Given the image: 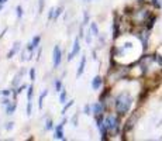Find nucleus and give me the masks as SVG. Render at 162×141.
<instances>
[{
    "label": "nucleus",
    "mask_w": 162,
    "mask_h": 141,
    "mask_svg": "<svg viewBox=\"0 0 162 141\" xmlns=\"http://www.w3.org/2000/svg\"><path fill=\"white\" fill-rule=\"evenodd\" d=\"M131 103H133L131 96L127 95V93H121V95H119V98L116 99V109H117V112L120 114H124L130 110Z\"/></svg>",
    "instance_id": "f257e3e1"
},
{
    "label": "nucleus",
    "mask_w": 162,
    "mask_h": 141,
    "mask_svg": "<svg viewBox=\"0 0 162 141\" xmlns=\"http://www.w3.org/2000/svg\"><path fill=\"white\" fill-rule=\"evenodd\" d=\"M104 126H106V129H107L108 131L116 130V129L119 127V121H117V117H116V116H108L107 119L104 120Z\"/></svg>",
    "instance_id": "f03ea898"
},
{
    "label": "nucleus",
    "mask_w": 162,
    "mask_h": 141,
    "mask_svg": "<svg viewBox=\"0 0 162 141\" xmlns=\"http://www.w3.org/2000/svg\"><path fill=\"white\" fill-rule=\"evenodd\" d=\"M61 57H62L61 48L56 45V47L54 48V52H52V61H54V66H58L61 64Z\"/></svg>",
    "instance_id": "7ed1b4c3"
},
{
    "label": "nucleus",
    "mask_w": 162,
    "mask_h": 141,
    "mask_svg": "<svg viewBox=\"0 0 162 141\" xmlns=\"http://www.w3.org/2000/svg\"><path fill=\"white\" fill-rule=\"evenodd\" d=\"M79 49H81V45H79V40L76 38L75 40V43H73V48H72V52L69 54V57H68V59L72 61L73 58H75V55L79 52Z\"/></svg>",
    "instance_id": "20e7f679"
},
{
    "label": "nucleus",
    "mask_w": 162,
    "mask_h": 141,
    "mask_svg": "<svg viewBox=\"0 0 162 141\" xmlns=\"http://www.w3.org/2000/svg\"><path fill=\"white\" fill-rule=\"evenodd\" d=\"M65 121H66V120H65ZM65 121H62V123H61V124L58 126L56 129H55V137H56L58 140H64V138H65V137H64V133H62V127H64Z\"/></svg>",
    "instance_id": "39448f33"
},
{
    "label": "nucleus",
    "mask_w": 162,
    "mask_h": 141,
    "mask_svg": "<svg viewBox=\"0 0 162 141\" xmlns=\"http://www.w3.org/2000/svg\"><path fill=\"white\" fill-rule=\"evenodd\" d=\"M100 86H102V78L97 75V76H95V79H93V82H92V87L95 90H99Z\"/></svg>",
    "instance_id": "423d86ee"
},
{
    "label": "nucleus",
    "mask_w": 162,
    "mask_h": 141,
    "mask_svg": "<svg viewBox=\"0 0 162 141\" xmlns=\"http://www.w3.org/2000/svg\"><path fill=\"white\" fill-rule=\"evenodd\" d=\"M40 40H41V37H40V35H37V37H34V38H32V43H30V45L27 47L28 51H32L34 48H37V47H38V44H40Z\"/></svg>",
    "instance_id": "0eeeda50"
},
{
    "label": "nucleus",
    "mask_w": 162,
    "mask_h": 141,
    "mask_svg": "<svg viewBox=\"0 0 162 141\" xmlns=\"http://www.w3.org/2000/svg\"><path fill=\"white\" fill-rule=\"evenodd\" d=\"M85 62H86V57L83 55L81 59V65H79V69H78V76H81L83 73V69H85Z\"/></svg>",
    "instance_id": "6e6552de"
},
{
    "label": "nucleus",
    "mask_w": 162,
    "mask_h": 141,
    "mask_svg": "<svg viewBox=\"0 0 162 141\" xmlns=\"http://www.w3.org/2000/svg\"><path fill=\"white\" fill-rule=\"evenodd\" d=\"M93 112H95L96 114H100L103 112V104H99V103L93 104Z\"/></svg>",
    "instance_id": "1a4fd4ad"
},
{
    "label": "nucleus",
    "mask_w": 162,
    "mask_h": 141,
    "mask_svg": "<svg viewBox=\"0 0 162 141\" xmlns=\"http://www.w3.org/2000/svg\"><path fill=\"white\" fill-rule=\"evenodd\" d=\"M18 45H20V44H18V43H16V44H14V48H13V49H11V51H10V52L7 54V58H11L13 55L16 54V52H17V49H18Z\"/></svg>",
    "instance_id": "9d476101"
},
{
    "label": "nucleus",
    "mask_w": 162,
    "mask_h": 141,
    "mask_svg": "<svg viewBox=\"0 0 162 141\" xmlns=\"http://www.w3.org/2000/svg\"><path fill=\"white\" fill-rule=\"evenodd\" d=\"M48 95V90H44L43 95L40 96V109H43V103H44V99H45V96Z\"/></svg>",
    "instance_id": "9b49d317"
},
{
    "label": "nucleus",
    "mask_w": 162,
    "mask_h": 141,
    "mask_svg": "<svg viewBox=\"0 0 162 141\" xmlns=\"http://www.w3.org/2000/svg\"><path fill=\"white\" fill-rule=\"evenodd\" d=\"M90 28H92V31H93V35H99V30H97L96 23H92V24H90Z\"/></svg>",
    "instance_id": "f8f14e48"
},
{
    "label": "nucleus",
    "mask_w": 162,
    "mask_h": 141,
    "mask_svg": "<svg viewBox=\"0 0 162 141\" xmlns=\"http://www.w3.org/2000/svg\"><path fill=\"white\" fill-rule=\"evenodd\" d=\"M72 104H73V100H69L68 103L65 104V106H64V109H62V114H65V112H66V110H68V109H69L70 106H72Z\"/></svg>",
    "instance_id": "ddd939ff"
},
{
    "label": "nucleus",
    "mask_w": 162,
    "mask_h": 141,
    "mask_svg": "<svg viewBox=\"0 0 162 141\" xmlns=\"http://www.w3.org/2000/svg\"><path fill=\"white\" fill-rule=\"evenodd\" d=\"M14 110H16V104H10V106H7V114H13L14 113Z\"/></svg>",
    "instance_id": "4468645a"
},
{
    "label": "nucleus",
    "mask_w": 162,
    "mask_h": 141,
    "mask_svg": "<svg viewBox=\"0 0 162 141\" xmlns=\"http://www.w3.org/2000/svg\"><path fill=\"white\" fill-rule=\"evenodd\" d=\"M59 100H61V103H65V102H66V92H65V90H62V92H61Z\"/></svg>",
    "instance_id": "2eb2a0df"
},
{
    "label": "nucleus",
    "mask_w": 162,
    "mask_h": 141,
    "mask_svg": "<svg viewBox=\"0 0 162 141\" xmlns=\"http://www.w3.org/2000/svg\"><path fill=\"white\" fill-rule=\"evenodd\" d=\"M31 98H32V86H30V87H28V93H27L28 102H31Z\"/></svg>",
    "instance_id": "dca6fc26"
},
{
    "label": "nucleus",
    "mask_w": 162,
    "mask_h": 141,
    "mask_svg": "<svg viewBox=\"0 0 162 141\" xmlns=\"http://www.w3.org/2000/svg\"><path fill=\"white\" fill-rule=\"evenodd\" d=\"M30 79H31V81L35 79V69H34V68H31V70H30Z\"/></svg>",
    "instance_id": "f3484780"
},
{
    "label": "nucleus",
    "mask_w": 162,
    "mask_h": 141,
    "mask_svg": "<svg viewBox=\"0 0 162 141\" xmlns=\"http://www.w3.org/2000/svg\"><path fill=\"white\" fill-rule=\"evenodd\" d=\"M61 87H62V83H61L59 81H56L55 82V89H56L58 92H61Z\"/></svg>",
    "instance_id": "a211bd4d"
},
{
    "label": "nucleus",
    "mask_w": 162,
    "mask_h": 141,
    "mask_svg": "<svg viewBox=\"0 0 162 141\" xmlns=\"http://www.w3.org/2000/svg\"><path fill=\"white\" fill-rule=\"evenodd\" d=\"M90 110H92V107H90L89 104H86V106L83 107V112H85V113H86V114H89V113H90Z\"/></svg>",
    "instance_id": "6ab92c4d"
},
{
    "label": "nucleus",
    "mask_w": 162,
    "mask_h": 141,
    "mask_svg": "<svg viewBox=\"0 0 162 141\" xmlns=\"http://www.w3.org/2000/svg\"><path fill=\"white\" fill-rule=\"evenodd\" d=\"M17 16H18V17L23 16V7H21V6H18V7H17Z\"/></svg>",
    "instance_id": "aec40b11"
},
{
    "label": "nucleus",
    "mask_w": 162,
    "mask_h": 141,
    "mask_svg": "<svg viewBox=\"0 0 162 141\" xmlns=\"http://www.w3.org/2000/svg\"><path fill=\"white\" fill-rule=\"evenodd\" d=\"M152 4L155 6V7H161V1L159 0H152Z\"/></svg>",
    "instance_id": "412c9836"
},
{
    "label": "nucleus",
    "mask_w": 162,
    "mask_h": 141,
    "mask_svg": "<svg viewBox=\"0 0 162 141\" xmlns=\"http://www.w3.org/2000/svg\"><path fill=\"white\" fill-rule=\"evenodd\" d=\"M27 114H28V116L31 114V102H28V103H27Z\"/></svg>",
    "instance_id": "4be33fe9"
},
{
    "label": "nucleus",
    "mask_w": 162,
    "mask_h": 141,
    "mask_svg": "<svg viewBox=\"0 0 162 141\" xmlns=\"http://www.w3.org/2000/svg\"><path fill=\"white\" fill-rule=\"evenodd\" d=\"M51 129H52V121L48 120V121H47V130H51Z\"/></svg>",
    "instance_id": "5701e85b"
},
{
    "label": "nucleus",
    "mask_w": 162,
    "mask_h": 141,
    "mask_svg": "<svg viewBox=\"0 0 162 141\" xmlns=\"http://www.w3.org/2000/svg\"><path fill=\"white\" fill-rule=\"evenodd\" d=\"M6 129H7V130H11V129H13V123H7V124H6Z\"/></svg>",
    "instance_id": "b1692460"
},
{
    "label": "nucleus",
    "mask_w": 162,
    "mask_h": 141,
    "mask_svg": "<svg viewBox=\"0 0 162 141\" xmlns=\"http://www.w3.org/2000/svg\"><path fill=\"white\" fill-rule=\"evenodd\" d=\"M3 95H4V96H7V95H10V90H4V92H3Z\"/></svg>",
    "instance_id": "393cba45"
},
{
    "label": "nucleus",
    "mask_w": 162,
    "mask_h": 141,
    "mask_svg": "<svg viewBox=\"0 0 162 141\" xmlns=\"http://www.w3.org/2000/svg\"><path fill=\"white\" fill-rule=\"evenodd\" d=\"M7 0H0V4H3V3H6Z\"/></svg>",
    "instance_id": "a878e982"
},
{
    "label": "nucleus",
    "mask_w": 162,
    "mask_h": 141,
    "mask_svg": "<svg viewBox=\"0 0 162 141\" xmlns=\"http://www.w3.org/2000/svg\"><path fill=\"white\" fill-rule=\"evenodd\" d=\"M0 10H1V4H0Z\"/></svg>",
    "instance_id": "bb28decb"
}]
</instances>
